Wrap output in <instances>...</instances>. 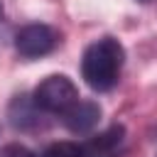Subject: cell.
I'll use <instances>...</instances> for the list:
<instances>
[{
	"label": "cell",
	"mask_w": 157,
	"mask_h": 157,
	"mask_svg": "<svg viewBox=\"0 0 157 157\" xmlns=\"http://www.w3.org/2000/svg\"><path fill=\"white\" fill-rule=\"evenodd\" d=\"M123 61H125V49L115 37L96 39L83 52L81 76L93 91H110L118 83Z\"/></svg>",
	"instance_id": "6da1fadb"
},
{
	"label": "cell",
	"mask_w": 157,
	"mask_h": 157,
	"mask_svg": "<svg viewBox=\"0 0 157 157\" xmlns=\"http://www.w3.org/2000/svg\"><path fill=\"white\" fill-rule=\"evenodd\" d=\"M32 101L39 110L47 113H64L71 103L78 101V88L74 86V81L64 74H52L44 81H39V86L32 93Z\"/></svg>",
	"instance_id": "7a4b0ae2"
},
{
	"label": "cell",
	"mask_w": 157,
	"mask_h": 157,
	"mask_svg": "<svg viewBox=\"0 0 157 157\" xmlns=\"http://www.w3.org/2000/svg\"><path fill=\"white\" fill-rule=\"evenodd\" d=\"M59 44V34L49 25H27L15 37V49L25 59H37L49 54Z\"/></svg>",
	"instance_id": "3957f363"
},
{
	"label": "cell",
	"mask_w": 157,
	"mask_h": 157,
	"mask_svg": "<svg viewBox=\"0 0 157 157\" xmlns=\"http://www.w3.org/2000/svg\"><path fill=\"white\" fill-rule=\"evenodd\" d=\"M101 120V105L96 101H76L61 113V123L71 132H88L98 125Z\"/></svg>",
	"instance_id": "277c9868"
},
{
	"label": "cell",
	"mask_w": 157,
	"mask_h": 157,
	"mask_svg": "<svg viewBox=\"0 0 157 157\" xmlns=\"http://www.w3.org/2000/svg\"><path fill=\"white\" fill-rule=\"evenodd\" d=\"M10 123L20 130H29L39 123V108L27 96H15L10 103Z\"/></svg>",
	"instance_id": "5b68a950"
},
{
	"label": "cell",
	"mask_w": 157,
	"mask_h": 157,
	"mask_svg": "<svg viewBox=\"0 0 157 157\" xmlns=\"http://www.w3.org/2000/svg\"><path fill=\"white\" fill-rule=\"evenodd\" d=\"M42 157H81V145H76V142H54L44 150Z\"/></svg>",
	"instance_id": "8992f818"
},
{
	"label": "cell",
	"mask_w": 157,
	"mask_h": 157,
	"mask_svg": "<svg viewBox=\"0 0 157 157\" xmlns=\"http://www.w3.org/2000/svg\"><path fill=\"white\" fill-rule=\"evenodd\" d=\"M0 157H34V155H32V150H27L25 145L12 142V145H5V147L0 150Z\"/></svg>",
	"instance_id": "52a82bcc"
},
{
	"label": "cell",
	"mask_w": 157,
	"mask_h": 157,
	"mask_svg": "<svg viewBox=\"0 0 157 157\" xmlns=\"http://www.w3.org/2000/svg\"><path fill=\"white\" fill-rule=\"evenodd\" d=\"M140 2H147V0H140Z\"/></svg>",
	"instance_id": "ba28073f"
}]
</instances>
